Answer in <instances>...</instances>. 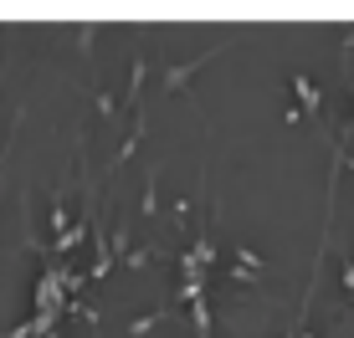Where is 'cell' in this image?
I'll return each mask as SVG.
<instances>
[{
    "mask_svg": "<svg viewBox=\"0 0 354 338\" xmlns=\"http://www.w3.org/2000/svg\"><path fill=\"white\" fill-rule=\"evenodd\" d=\"M165 318H169V308H160V312H149V318H133V323H129V333H133V338H144V333H154V328H160Z\"/></svg>",
    "mask_w": 354,
    "mask_h": 338,
    "instance_id": "3957f363",
    "label": "cell"
},
{
    "mask_svg": "<svg viewBox=\"0 0 354 338\" xmlns=\"http://www.w3.org/2000/svg\"><path fill=\"white\" fill-rule=\"evenodd\" d=\"M344 134H354V123H349V128H344Z\"/></svg>",
    "mask_w": 354,
    "mask_h": 338,
    "instance_id": "8992f818",
    "label": "cell"
},
{
    "mask_svg": "<svg viewBox=\"0 0 354 338\" xmlns=\"http://www.w3.org/2000/svg\"><path fill=\"white\" fill-rule=\"evenodd\" d=\"M118 113V103H113V92H97V118H113Z\"/></svg>",
    "mask_w": 354,
    "mask_h": 338,
    "instance_id": "5b68a950",
    "label": "cell"
},
{
    "mask_svg": "<svg viewBox=\"0 0 354 338\" xmlns=\"http://www.w3.org/2000/svg\"><path fill=\"white\" fill-rule=\"evenodd\" d=\"M124 267H133V272H149V267H154V246H133L129 257H124Z\"/></svg>",
    "mask_w": 354,
    "mask_h": 338,
    "instance_id": "277c9868",
    "label": "cell"
},
{
    "mask_svg": "<svg viewBox=\"0 0 354 338\" xmlns=\"http://www.w3.org/2000/svg\"><path fill=\"white\" fill-rule=\"evenodd\" d=\"M292 98L303 103V118H319V103H324V98H319V88H313L303 72H292Z\"/></svg>",
    "mask_w": 354,
    "mask_h": 338,
    "instance_id": "7a4b0ae2",
    "label": "cell"
},
{
    "mask_svg": "<svg viewBox=\"0 0 354 338\" xmlns=\"http://www.w3.org/2000/svg\"><path fill=\"white\" fill-rule=\"evenodd\" d=\"M211 57H221V52H201V57H190V62H175V67L165 72V92H180V88H185V82L195 77V72L211 62Z\"/></svg>",
    "mask_w": 354,
    "mask_h": 338,
    "instance_id": "6da1fadb",
    "label": "cell"
}]
</instances>
